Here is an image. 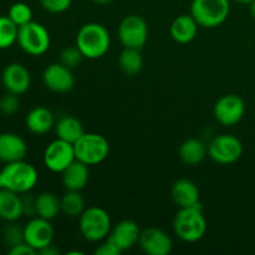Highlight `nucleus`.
<instances>
[{
    "label": "nucleus",
    "instance_id": "obj_1",
    "mask_svg": "<svg viewBox=\"0 0 255 255\" xmlns=\"http://www.w3.org/2000/svg\"><path fill=\"white\" fill-rule=\"evenodd\" d=\"M39 181L36 168L25 159L5 163L0 169V189H9L15 193L31 192Z\"/></svg>",
    "mask_w": 255,
    "mask_h": 255
},
{
    "label": "nucleus",
    "instance_id": "obj_2",
    "mask_svg": "<svg viewBox=\"0 0 255 255\" xmlns=\"http://www.w3.org/2000/svg\"><path fill=\"white\" fill-rule=\"evenodd\" d=\"M76 45L84 57L97 60L105 56L110 50L111 37L106 27L99 22H87L82 25L76 35Z\"/></svg>",
    "mask_w": 255,
    "mask_h": 255
},
{
    "label": "nucleus",
    "instance_id": "obj_3",
    "mask_svg": "<svg viewBox=\"0 0 255 255\" xmlns=\"http://www.w3.org/2000/svg\"><path fill=\"white\" fill-rule=\"evenodd\" d=\"M173 231L186 243L201 241L207 232V221L202 206L179 208L173 219Z\"/></svg>",
    "mask_w": 255,
    "mask_h": 255
},
{
    "label": "nucleus",
    "instance_id": "obj_4",
    "mask_svg": "<svg viewBox=\"0 0 255 255\" xmlns=\"http://www.w3.org/2000/svg\"><path fill=\"white\" fill-rule=\"evenodd\" d=\"M79 228L86 241L92 243L105 241L112 229L110 214L101 207H89L79 217Z\"/></svg>",
    "mask_w": 255,
    "mask_h": 255
},
{
    "label": "nucleus",
    "instance_id": "obj_5",
    "mask_svg": "<svg viewBox=\"0 0 255 255\" xmlns=\"http://www.w3.org/2000/svg\"><path fill=\"white\" fill-rule=\"evenodd\" d=\"M77 161L96 166L104 162L110 153V143L105 136L94 132H85L74 143Z\"/></svg>",
    "mask_w": 255,
    "mask_h": 255
},
{
    "label": "nucleus",
    "instance_id": "obj_6",
    "mask_svg": "<svg viewBox=\"0 0 255 255\" xmlns=\"http://www.w3.org/2000/svg\"><path fill=\"white\" fill-rule=\"evenodd\" d=\"M231 12L229 0H192L191 15L199 26L213 27L223 24Z\"/></svg>",
    "mask_w": 255,
    "mask_h": 255
},
{
    "label": "nucleus",
    "instance_id": "obj_7",
    "mask_svg": "<svg viewBox=\"0 0 255 255\" xmlns=\"http://www.w3.org/2000/svg\"><path fill=\"white\" fill-rule=\"evenodd\" d=\"M16 42L20 49L26 54L31 56H40L49 50L51 39L44 25L36 21H30L19 26Z\"/></svg>",
    "mask_w": 255,
    "mask_h": 255
},
{
    "label": "nucleus",
    "instance_id": "obj_8",
    "mask_svg": "<svg viewBox=\"0 0 255 255\" xmlns=\"http://www.w3.org/2000/svg\"><path fill=\"white\" fill-rule=\"evenodd\" d=\"M243 154V144L238 137L223 133L214 137L208 144V156L218 164L236 163Z\"/></svg>",
    "mask_w": 255,
    "mask_h": 255
},
{
    "label": "nucleus",
    "instance_id": "obj_9",
    "mask_svg": "<svg viewBox=\"0 0 255 255\" xmlns=\"http://www.w3.org/2000/svg\"><path fill=\"white\" fill-rule=\"evenodd\" d=\"M117 35L125 47L141 50L148 39V26L146 20L136 14L127 15L120 22Z\"/></svg>",
    "mask_w": 255,
    "mask_h": 255
},
{
    "label": "nucleus",
    "instance_id": "obj_10",
    "mask_svg": "<svg viewBox=\"0 0 255 255\" xmlns=\"http://www.w3.org/2000/svg\"><path fill=\"white\" fill-rule=\"evenodd\" d=\"M44 164L54 173H62L70 164L76 161L74 144L56 138L50 142L44 151Z\"/></svg>",
    "mask_w": 255,
    "mask_h": 255
},
{
    "label": "nucleus",
    "instance_id": "obj_11",
    "mask_svg": "<svg viewBox=\"0 0 255 255\" xmlns=\"http://www.w3.org/2000/svg\"><path fill=\"white\" fill-rule=\"evenodd\" d=\"M246 114V102L234 94L224 95L216 102L213 109L214 119L226 127L238 125Z\"/></svg>",
    "mask_w": 255,
    "mask_h": 255
},
{
    "label": "nucleus",
    "instance_id": "obj_12",
    "mask_svg": "<svg viewBox=\"0 0 255 255\" xmlns=\"http://www.w3.org/2000/svg\"><path fill=\"white\" fill-rule=\"evenodd\" d=\"M55 231L50 221L40 217H32L24 226V239L35 251L39 252L54 242Z\"/></svg>",
    "mask_w": 255,
    "mask_h": 255
},
{
    "label": "nucleus",
    "instance_id": "obj_13",
    "mask_svg": "<svg viewBox=\"0 0 255 255\" xmlns=\"http://www.w3.org/2000/svg\"><path fill=\"white\" fill-rule=\"evenodd\" d=\"M42 82L50 91L66 94L74 89L75 77L71 69L64 66L61 62H54L42 72Z\"/></svg>",
    "mask_w": 255,
    "mask_h": 255
},
{
    "label": "nucleus",
    "instance_id": "obj_14",
    "mask_svg": "<svg viewBox=\"0 0 255 255\" xmlns=\"http://www.w3.org/2000/svg\"><path fill=\"white\" fill-rule=\"evenodd\" d=\"M138 246L148 255H168L172 252V239L166 232L149 227L141 231Z\"/></svg>",
    "mask_w": 255,
    "mask_h": 255
},
{
    "label": "nucleus",
    "instance_id": "obj_15",
    "mask_svg": "<svg viewBox=\"0 0 255 255\" xmlns=\"http://www.w3.org/2000/svg\"><path fill=\"white\" fill-rule=\"evenodd\" d=\"M2 86L7 92L22 95L30 89L31 76L26 67L20 62H11L6 65L1 74Z\"/></svg>",
    "mask_w": 255,
    "mask_h": 255
},
{
    "label": "nucleus",
    "instance_id": "obj_16",
    "mask_svg": "<svg viewBox=\"0 0 255 255\" xmlns=\"http://www.w3.org/2000/svg\"><path fill=\"white\" fill-rule=\"evenodd\" d=\"M139 236H141V229L138 224L131 219H124L112 227L107 238L124 253L138 244Z\"/></svg>",
    "mask_w": 255,
    "mask_h": 255
},
{
    "label": "nucleus",
    "instance_id": "obj_17",
    "mask_svg": "<svg viewBox=\"0 0 255 255\" xmlns=\"http://www.w3.org/2000/svg\"><path fill=\"white\" fill-rule=\"evenodd\" d=\"M27 153L26 142L19 134L12 132H2L0 133V162L10 163V162L25 159Z\"/></svg>",
    "mask_w": 255,
    "mask_h": 255
},
{
    "label": "nucleus",
    "instance_id": "obj_18",
    "mask_svg": "<svg viewBox=\"0 0 255 255\" xmlns=\"http://www.w3.org/2000/svg\"><path fill=\"white\" fill-rule=\"evenodd\" d=\"M171 197L174 204H177L179 208L202 206L199 202L201 194L198 187L191 179L182 178L174 182L171 188Z\"/></svg>",
    "mask_w": 255,
    "mask_h": 255
},
{
    "label": "nucleus",
    "instance_id": "obj_19",
    "mask_svg": "<svg viewBox=\"0 0 255 255\" xmlns=\"http://www.w3.org/2000/svg\"><path fill=\"white\" fill-rule=\"evenodd\" d=\"M62 184L66 191L81 192L87 186L90 179L89 166L80 161H74L61 173Z\"/></svg>",
    "mask_w": 255,
    "mask_h": 255
},
{
    "label": "nucleus",
    "instance_id": "obj_20",
    "mask_svg": "<svg viewBox=\"0 0 255 255\" xmlns=\"http://www.w3.org/2000/svg\"><path fill=\"white\" fill-rule=\"evenodd\" d=\"M198 22L196 21L191 14L187 15H179L169 27V32H171L172 39L178 44H188V42L193 41L198 32Z\"/></svg>",
    "mask_w": 255,
    "mask_h": 255
},
{
    "label": "nucleus",
    "instance_id": "obj_21",
    "mask_svg": "<svg viewBox=\"0 0 255 255\" xmlns=\"http://www.w3.org/2000/svg\"><path fill=\"white\" fill-rule=\"evenodd\" d=\"M55 122L56 121H55L54 114L44 106L34 107L26 115V120H25L27 129L35 134L47 133L55 127Z\"/></svg>",
    "mask_w": 255,
    "mask_h": 255
},
{
    "label": "nucleus",
    "instance_id": "obj_22",
    "mask_svg": "<svg viewBox=\"0 0 255 255\" xmlns=\"http://www.w3.org/2000/svg\"><path fill=\"white\" fill-rule=\"evenodd\" d=\"M21 217V194L9 189H0V219L9 223L16 222Z\"/></svg>",
    "mask_w": 255,
    "mask_h": 255
},
{
    "label": "nucleus",
    "instance_id": "obj_23",
    "mask_svg": "<svg viewBox=\"0 0 255 255\" xmlns=\"http://www.w3.org/2000/svg\"><path fill=\"white\" fill-rule=\"evenodd\" d=\"M54 128L57 138L64 139V141L70 142L72 144L85 133V128L81 121L75 116H70V115L60 117L55 122Z\"/></svg>",
    "mask_w": 255,
    "mask_h": 255
},
{
    "label": "nucleus",
    "instance_id": "obj_24",
    "mask_svg": "<svg viewBox=\"0 0 255 255\" xmlns=\"http://www.w3.org/2000/svg\"><path fill=\"white\" fill-rule=\"evenodd\" d=\"M179 158L187 166H197L208 154V146L198 138H189L179 147Z\"/></svg>",
    "mask_w": 255,
    "mask_h": 255
},
{
    "label": "nucleus",
    "instance_id": "obj_25",
    "mask_svg": "<svg viewBox=\"0 0 255 255\" xmlns=\"http://www.w3.org/2000/svg\"><path fill=\"white\" fill-rule=\"evenodd\" d=\"M119 67L126 76H136L143 69V57L138 49L125 47L119 56Z\"/></svg>",
    "mask_w": 255,
    "mask_h": 255
},
{
    "label": "nucleus",
    "instance_id": "obj_26",
    "mask_svg": "<svg viewBox=\"0 0 255 255\" xmlns=\"http://www.w3.org/2000/svg\"><path fill=\"white\" fill-rule=\"evenodd\" d=\"M61 212V202L56 194L51 192H42L36 198V216L40 218L52 221Z\"/></svg>",
    "mask_w": 255,
    "mask_h": 255
},
{
    "label": "nucleus",
    "instance_id": "obj_27",
    "mask_svg": "<svg viewBox=\"0 0 255 255\" xmlns=\"http://www.w3.org/2000/svg\"><path fill=\"white\" fill-rule=\"evenodd\" d=\"M61 212L69 218H79L85 208V199L79 191H66L60 199Z\"/></svg>",
    "mask_w": 255,
    "mask_h": 255
},
{
    "label": "nucleus",
    "instance_id": "obj_28",
    "mask_svg": "<svg viewBox=\"0 0 255 255\" xmlns=\"http://www.w3.org/2000/svg\"><path fill=\"white\" fill-rule=\"evenodd\" d=\"M19 26L9 16H0V50L11 47L17 41Z\"/></svg>",
    "mask_w": 255,
    "mask_h": 255
},
{
    "label": "nucleus",
    "instance_id": "obj_29",
    "mask_svg": "<svg viewBox=\"0 0 255 255\" xmlns=\"http://www.w3.org/2000/svg\"><path fill=\"white\" fill-rule=\"evenodd\" d=\"M7 16L17 25V26H22V25L27 24V22L32 21V10L25 2H15L10 6Z\"/></svg>",
    "mask_w": 255,
    "mask_h": 255
},
{
    "label": "nucleus",
    "instance_id": "obj_30",
    "mask_svg": "<svg viewBox=\"0 0 255 255\" xmlns=\"http://www.w3.org/2000/svg\"><path fill=\"white\" fill-rule=\"evenodd\" d=\"M2 239L9 248L25 242L24 227H20L16 222H9V224L2 231Z\"/></svg>",
    "mask_w": 255,
    "mask_h": 255
},
{
    "label": "nucleus",
    "instance_id": "obj_31",
    "mask_svg": "<svg viewBox=\"0 0 255 255\" xmlns=\"http://www.w3.org/2000/svg\"><path fill=\"white\" fill-rule=\"evenodd\" d=\"M82 59H84V55H82V52L80 51L76 45L75 46H66L60 54V62L71 70L79 66L81 64Z\"/></svg>",
    "mask_w": 255,
    "mask_h": 255
},
{
    "label": "nucleus",
    "instance_id": "obj_32",
    "mask_svg": "<svg viewBox=\"0 0 255 255\" xmlns=\"http://www.w3.org/2000/svg\"><path fill=\"white\" fill-rule=\"evenodd\" d=\"M19 95L6 91V94L0 97V114L5 115V116H12L19 111Z\"/></svg>",
    "mask_w": 255,
    "mask_h": 255
},
{
    "label": "nucleus",
    "instance_id": "obj_33",
    "mask_svg": "<svg viewBox=\"0 0 255 255\" xmlns=\"http://www.w3.org/2000/svg\"><path fill=\"white\" fill-rule=\"evenodd\" d=\"M42 9L51 14H61L71 6L72 0H39Z\"/></svg>",
    "mask_w": 255,
    "mask_h": 255
},
{
    "label": "nucleus",
    "instance_id": "obj_34",
    "mask_svg": "<svg viewBox=\"0 0 255 255\" xmlns=\"http://www.w3.org/2000/svg\"><path fill=\"white\" fill-rule=\"evenodd\" d=\"M36 198L30 192L21 194V204H22V216H26L32 218L36 217Z\"/></svg>",
    "mask_w": 255,
    "mask_h": 255
},
{
    "label": "nucleus",
    "instance_id": "obj_35",
    "mask_svg": "<svg viewBox=\"0 0 255 255\" xmlns=\"http://www.w3.org/2000/svg\"><path fill=\"white\" fill-rule=\"evenodd\" d=\"M121 253L122 252L109 238L102 241V243L95 249V254L96 255H120Z\"/></svg>",
    "mask_w": 255,
    "mask_h": 255
},
{
    "label": "nucleus",
    "instance_id": "obj_36",
    "mask_svg": "<svg viewBox=\"0 0 255 255\" xmlns=\"http://www.w3.org/2000/svg\"><path fill=\"white\" fill-rule=\"evenodd\" d=\"M9 254L10 255H35L37 254V252L35 251L31 246H29L26 242H21V243L9 248Z\"/></svg>",
    "mask_w": 255,
    "mask_h": 255
},
{
    "label": "nucleus",
    "instance_id": "obj_37",
    "mask_svg": "<svg viewBox=\"0 0 255 255\" xmlns=\"http://www.w3.org/2000/svg\"><path fill=\"white\" fill-rule=\"evenodd\" d=\"M39 254H42V255H59L60 254V251L56 248V247L54 246V244H49L47 247H45V248H42L41 251L39 252Z\"/></svg>",
    "mask_w": 255,
    "mask_h": 255
},
{
    "label": "nucleus",
    "instance_id": "obj_38",
    "mask_svg": "<svg viewBox=\"0 0 255 255\" xmlns=\"http://www.w3.org/2000/svg\"><path fill=\"white\" fill-rule=\"evenodd\" d=\"M249 11H251V15L253 16V19L255 20V0L249 4Z\"/></svg>",
    "mask_w": 255,
    "mask_h": 255
},
{
    "label": "nucleus",
    "instance_id": "obj_39",
    "mask_svg": "<svg viewBox=\"0 0 255 255\" xmlns=\"http://www.w3.org/2000/svg\"><path fill=\"white\" fill-rule=\"evenodd\" d=\"M94 4H97V5H107L110 4V2L112 1V0H91Z\"/></svg>",
    "mask_w": 255,
    "mask_h": 255
},
{
    "label": "nucleus",
    "instance_id": "obj_40",
    "mask_svg": "<svg viewBox=\"0 0 255 255\" xmlns=\"http://www.w3.org/2000/svg\"><path fill=\"white\" fill-rule=\"evenodd\" d=\"M236 1L239 2V4H247V5H249L252 1H253V0H236Z\"/></svg>",
    "mask_w": 255,
    "mask_h": 255
},
{
    "label": "nucleus",
    "instance_id": "obj_41",
    "mask_svg": "<svg viewBox=\"0 0 255 255\" xmlns=\"http://www.w3.org/2000/svg\"><path fill=\"white\" fill-rule=\"evenodd\" d=\"M0 221H1V219H0Z\"/></svg>",
    "mask_w": 255,
    "mask_h": 255
}]
</instances>
